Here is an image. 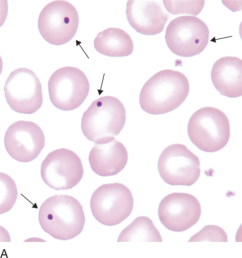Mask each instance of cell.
Here are the masks:
<instances>
[{"label":"cell","instance_id":"obj_21","mask_svg":"<svg viewBox=\"0 0 242 258\" xmlns=\"http://www.w3.org/2000/svg\"><path fill=\"white\" fill-rule=\"evenodd\" d=\"M227 235L221 227L216 225H207L191 236L188 242H228Z\"/></svg>","mask_w":242,"mask_h":258},{"label":"cell","instance_id":"obj_1","mask_svg":"<svg viewBox=\"0 0 242 258\" xmlns=\"http://www.w3.org/2000/svg\"><path fill=\"white\" fill-rule=\"evenodd\" d=\"M189 85L184 74L171 69L156 73L145 83L139 96L142 109L153 115L166 113L177 108L188 95Z\"/></svg>","mask_w":242,"mask_h":258},{"label":"cell","instance_id":"obj_12","mask_svg":"<svg viewBox=\"0 0 242 258\" xmlns=\"http://www.w3.org/2000/svg\"><path fill=\"white\" fill-rule=\"evenodd\" d=\"M200 204L189 193L174 192L161 201L158 209L159 219L167 229L181 232L189 228L199 221L201 214Z\"/></svg>","mask_w":242,"mask_h":258},{"label":"cell","instance_id":"obj_13","mask_svg":"<svg viewBox=\"0 0 242 258\" xmlns=\"http://www.w3.org/2000/svg\"><path fill=\"white\" fill-rule=\"evenodd\" d=\"M6 151L14 159L27 162L36 158L44 148L45 136L41 128L33 122L16 121L10 125L5 134Z\"/></svg>","mask_w":242,"mask_h":258},{"label":"cell","instance_id":"obj_5","mask_svg":"<svg viewBox=\"0 0 242 258\" xmlns=\"http://www.w3.org/2000/svg\"><path fill=\"white\" fill-rule=\"evenodd\" d=\"M134 199L129 189L121 183L101 185L91 196L90 206L95 218L106 226L118 225L131 214Z\"/></svg>","mask_w":242,"mask_h":258},{"label":"cell","instance_id":"obj_3","mask_svg":"<svg viewBox=\"0 0 242 258\" xmlns=\"http://www.w3.org/2000/svg\"><path fill=\"white\" fill-rule=\"evenodd\" d=\"M126 119L125 108L120 100L112 96H102L93 101L84 113L81 128L89 140L105 143L119 134Z\"/></svg>","mask_w":242,"mask_h":258},{"label":"cell","instance_id":"obj_2","mask_svg":"<svg viewBox=\"0 0 242 258\" xmlns=\"http://www.w3.org/2000/svg\"><path fill=\"white\" fill-rule=\"evenodd\" d=\"M38 218L44 231L63 240L79 235L85 220L81 203L74 197L65 194L55 195L46 199L40 208Z\"/></svg>","mask_w":242,"mask_h":258},{"label":"cell","instance_id":"obj_14","mask_svg":"<svg viewBox=\"0 0 242 258\" xmlns=\"http://www.w3.org/2000/svg\"><path fill=\"white\" fill-rule=\"evenodd\" d=\"M126 13L130 25L138 33L153 35L162 32L169 14L159 0H129Z\"/></svg>","mask_w":242,"mask_h":258},{"label":"cell","instance_id":"obj_20","mask_svg":"<svg viewBox=\"0 0 242 258\" xmlns=\"http://www.w3.org/2000/svg\"><path fill=\"white\" fill-rule=\"evenodd\" d=\"M205 1H163L167 10L174 15L186 13L198 15L202 10Z\"/></svg>","mask_w":242,"mask_h":258},{"label":"cell","instance_id":"obj_8","mask_svg":"<svg viewBox=\"0 0 242 258\" xmlns=\"http://www.w3.org/2000/svg\"><path fill=\"white\" fill-rule=\"evenodd\" d=\"M79 18L75 7L64 0L47 4L38 17V27L43 38L49 43L61 45L70 41L78 29Z\"/></svg>","mask_w":242,"mask_h":258},{"label":"cell","instance_id":"obj_19","mask_svg":"<svg viewBox=\"0 0 242 258\" xmlns=\"http://www.w3.org/2000/svg\"><path fill=\"white\" fill-rule=\"evenodd\" d=\"M0 214L9 211L15 203L18 196L16 185L8 175L0 172Z\"/></svg>","mask_w":242,"mask_h":258},{"label":"cell","instance_id":"obj_18","mask_svg":"<svg viewBox=\"0 0 242 258\" xmlns=\"http://www.w3.org/2000/svg\"><path fill=\"white\" fill-rule=\"evenodd\" d=\"M117 242H162V240L151 219L140 216L122 230Z\"/></svg>","mask_w":242,"mask_h":258},{"label":"cell","instance_id":"obj_16","mask_svg":"<svg viewBox=\"0 0 242 258\" xmlns=\"http://www.w3.org/2000/svg\"><path fill=\"white\" fill-rule=\"evenodd\" d=\"M211 78L221 95L230 98L242 96V60L232 56L219 59L212 67Z\"/></svg>","mask_w":242,"mask_h":258},{"label":"cell","instance_id":"obj_6","mask_svg":"<svg viewBox=\"0 0 242 258\" xmlns=\"http://www.w3.org/2000/svg\"><path fill=\"white\" fill-rule=\"evenodd\" d=\"M208 27L197 17L185 16L172 20L167 27L165 39L167 45L175 54L189 57L199 55L207 45Z\"/></svg>","mask_w":242,"mask_h":258},{"label":"cell","instance_id":"obj_15","mask_svg":"<svg viewBox=\"0 0 242 258\" xmlns=\"http://www.w3.org/2000/svg\"><path fill=\"white\" fill-rule=\"evenodd\" d=\"M88 159L95 173L102 176H110L123 169L128 155L124 145L114 138L106 143L96 144L90 152Z\"/></svg>","mask_w":242,"mask_h":258},{"label":"cell","instance_id":"obj_11","mask_svg":"<svg viewBox=\"0 0 242 258\" xmlns=\"http://www.w3.org/2000/svg\"><path fill=\"white\" fill-rule=\"evenodd\" d=\"M84 173L80 159L73 151L61 148L50 152L43 161L41 174L44 182L56 190L72 189Z\"/></svg>","mask_w":242,"mask_h":258},{"label":"cell","instance_id":"obj_4","mask_svg":"<svg viewBox=\"0 0 242 258\" xmlns=\"http://www.w3.org/2000/svg\"><path fill=\"white\" fill-rule=\"evenodd\" d=\"M188 137L201 150L208 152L218 151L227 144L230 136L229 121L220 110L206 107L195 111L187 125Z\"/></svg>","mask_w":242,"mask_h":258},{"label":"cell","instance_id":"obj_9","mask_svg":"<svg viewBox=\"0 0 242 258\" xmlns=\"http://www.w3.org/2000/svg\"><path fill=\"white\" fill-rule=\"evenodd\" d=\"M157 168L164 181L173 186H191L198 180L201 172L199 157L181 144H173L164 149Z\"/></svg>","mask_w":242,"mask_h":258},{"label":"cell","instance_id":"obj_7","mask_svg":"<svg viewBox=\"0 0 242 258\" xmlns=\"http://www.w3.org/2000/svg\"><path fill=\"white\" fill-rule=\"evenodd\" d=\"M50 99L57 108L64 111L74 110L87 97L90 84L85 74L71 66L60 68L51 75L48 82Z\"/></svg>","mask_w":242,"mask_h":258},{"label":"cell","instance_id":"obj_10","mask_svg":"<svg viewBox=\"0 0 242 258\" xmlns=\"http://www.w3.org/2000/svg\"><path fill=\"white\" fill-rule=\"evenodd\" d=\"M4 91L9 106L18 113L32 114L42 105L41 84L35 72L29 69L12 71L5 82Z\"/></svg>","mask_w":242,"mask_h":258},{"label":"cell","instance_id":"obj_17","mask_svg":"<svg viewBox=\"0 0 242 258\" xmlns=\"http://www.w3.org/2000/svg\"><path fill=\"white\" fill-rule=\"evenodd\" d=\"M94 45L98 52L111 57L128 56L134 49L129 35L119 28H109L100 32L94 40Z\"/></svg>","mask_w":242,"mask_h":258}]
</instances>
